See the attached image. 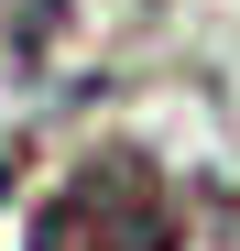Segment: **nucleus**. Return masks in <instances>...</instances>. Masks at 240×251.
<instances>
[{"mask_svg": "<svg viewBox=\"0 0 240 251\" xmlns=\"http://www.w3.org/2000/svg\"><path fill=\"white\" fill-rule=\"evenodd\" d=\"M33 251H186L175 186L153 175L142 153H88V164H76V175L44 197Z\"/></svg>", "mask_w": 240, "mask_h": 251, "instance_id": "1", "label": "nucleus"}]
</instances>
